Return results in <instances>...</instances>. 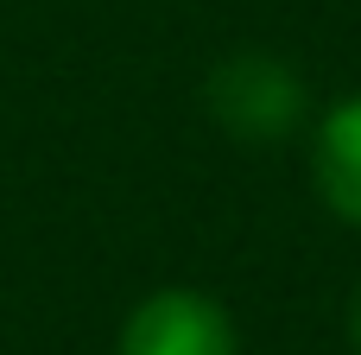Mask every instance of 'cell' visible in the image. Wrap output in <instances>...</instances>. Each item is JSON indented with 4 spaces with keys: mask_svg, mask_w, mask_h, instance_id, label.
<instances>
[{
    "mask_svg": "<svg viewBox=\"0 0 361 355\" xmlns=\"http://www.w3.org/2000/svg\"><path fill=\"white\" fill-rule=\"evenodd\" d=\"M203 108L209 121L241 140V146H279L298 133L311 95H305V76L273 57V51H228L209 76H203Z\"/></svg>",
    "mask_w": 361,
    "mask_h": 355,
    "instance_id": "6da1fadb",
    "label": "cell"
},
{
    "mask_svg": "<svg viewBox=\"0 0 361 355\" xmlns=\"http://www.w3.org/2000/svg\"><path fill=\"white\" fill-rule=\"evenodd\" d=\"M121 355H235V318L197 286H165L127 311Z\"/></svg>",
    "mask_w": 361,
    "mask_h": 355,
    "instance_id": "7a4b0ae2",
    "label": "cell"
},
{
    "mask_svg": "<svg viewBox=\"0 0 361 355\" xmlns=\"http://www.w3.org/2000/svg\"><path fill=\"white\" fill-rule=\"evenodd\" d=\"M311 178H317V197L330 203V216H343L349 229H361V95H343L317 121Z\"/></svg>",
    "mask_w": 361,
    "mask_h": 355,
    "instance_id": "3957f363",
    "label": "cell"
},
{
    "mask_svg": "<svg viewBox=\"0 0 361 355\" xmlns=\"http://www.w3.org/2000/svg\"><path fill=\"white\" fill-rule=\"evenodd\" d=\"M349 343L361 355V279H355V292H349Z\"/></svg>",
    "mask_w": 361,
    "mask_h": 355,
    "instance_id": "277c9868",
    "label": "cell"
}]
</instances>
